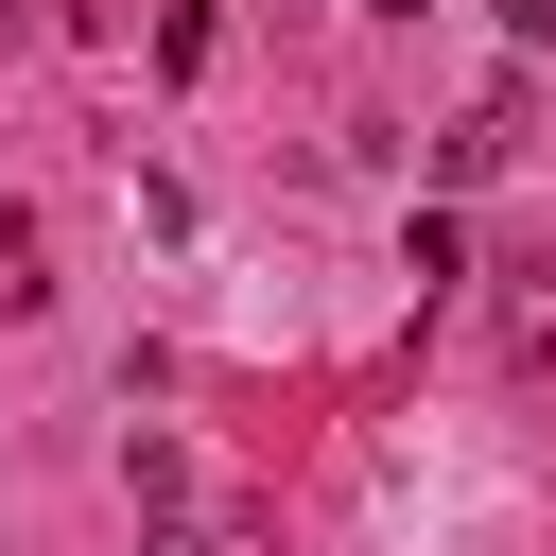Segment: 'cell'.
Listing matches in <instances>:
<instances>
[{
	"mask_svg": "<svg viewBox=\"0 0 556 556\" xmlns=\"http://www.w3.org/2000/svg\"><path fill=\"white\" fill-rule=\"evenodd\" d=\"M504 156H521V87H486V104H469V122L434 139V174H452V191H486Z\"/></svg>",
	"mask_w": 556,
	"mask_h": 556,
	"instance_id": "cell-1",
	"label": "cell"
},
{
	"mask_svg": "<svg viewBox=\"0 0 556 556\" xmlns=\"http://www.w3.org/2000/svg\"><path fill=\"white\" fill-rule=\"evenodd\" d=\"M52 295V261H35V208H0V313H35Z\"/></svg>",
	"mask_w": 556,
	"mask_h": 556,
	"instance_id": "cell-2",
	"label": "cell"
},
{
	"mask_svg": "<svg viewBox=\"0 0 556 556\" xmlns=\"http://www.w3.org/2000/svg\"><path fill=\"white\" fill-rule=\"evenodd\" d=\"M139 556H226V539H208L191 504H156V539H139Z\"/></svg>",
	"mask_w": 556,
	"mask_h": 556,
	"instance_id": "cell-3",
	"label": "cell"
},
{
	"mask_svg": "<svg viewBox=\"0 0 556 556\" xmlns=\"http://www.w3.org/2000/svg\"><path fill=\"white\" fill-rule=\"evenodd\" d=\"M486 17H504V35H521V52H539V35H556V0H486Z\"/></svg>",
	"mask_w": 556,
	"mask_h": 556,
	"instance_id": "cell-4",
	"label": "cell"
},
{
	"mask_svg": "<svg viewBox=\"0 0 556 556\" xmlns=\"http://www.w3.org/2000/svg\"><path fill=\"white\" fill-rule=\"evenodd\" d=\"M365 17H417V0H365Z\"/></svg>",
	"mask_w": 556,
	"mask_h": 556,
	"instance_id": "cell-5",
	"label": "cell"
}]
</instances>
